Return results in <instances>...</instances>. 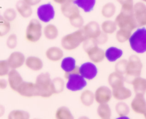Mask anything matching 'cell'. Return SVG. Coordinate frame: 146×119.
Wrapping results in <instances>:
<instances>
[{
    "label": "cell",
    "mask_w": 146,
    "mask_h": 119,
    "mask_svg": "<svg viewBox=\"0 0 146 119\" xmlns=\"http://www.w3.org/2000/svg\"><path fill=\"white\" fill-rule=\"evenodd\" d=\"M116 12V7L113 2H108L101 8V15L106 19L112 18Z\"/></svg>",
    "instance_id": "cell-30"
},
{
    "label": "cell",
    "mask_w": 146,
    "mask_h": 119,
    "mask_svg": "<svg viewBox=\"0 0 146 119\" xmlns=\"http://www.w3.org/2000/svg\"><path fill=\"white\" fill-rule=\"evenodd\" d=\"M141 1H142L143 2H145V3H146V0H141Z\"/></svg>",
    "instance_id": "cell-54"
},
{
    "label": "cell",
    "mask_w": 146,
    "mask_h": 119,
    "mask_svg": "<svg viewBox=\"0 0 146 119\" xmlns=\"http://www.w3.org/2000/svg\"><path fill=\"white\" fill-rule=\"evenodd\" d=\"M68 20H69L70 24L74 28L81 29L84 26V19L81 16V13L71 17L68 19Z\"/></svg>",
    "instance_id": "cell-38"
},
{
    "label": "cell",
    "mask_w": 146,
    "mask_h": 119,
    "mask_svg": "<svg viewBox=\"0 0 146 119\" xmlns=\"http://www.w3.org/2000/svg\"><path fill=\"white\" fill-rule=\"evenodd\" d=\"M94 98L98 104H108L112 98V90L106 86H101L94 92Z\"/></svg>",
    "instance_id": "cell-11"
},
{
    "label": "cell",
    "mask_w": 146,
    "mask_h": 119,
    "mask_svg": "<svg viewBox=\"0 0 146 119\" xmlns=\"http://www.w3.org/2000/svg\"><path fill=\"white\" fill-rule=\"evenodd\" d=\"M10 69L11 68L7 60H0V77H4L8 75Z\"/></svg>",
    "instance_id": "cell-43"
},
{
    "label": "cell",
    "mask_w": 146,
    "mask_h": 119,
    "mask_svg": "<svg viewBox=\"0 0 146 119\" xmlns=\"http://www.w3.org/2000/svg\"><path fill=\"white\" fill-rule=\"evenodd\" d=\"M64 88H65V82L62 78L56 77L51 80V88L54 94H61L64 91Z\"/></svg>",
    "instance_id": "cell-32"
},
{
    "label": "cell",
    "mask_w": 146,
    "mask_h": 119,
    "mask_svg": "<svg viewBox=\"0 0 146 119\" xmlns=\"http://www.w3.org/2000/svg\"><path fill=\"white\" fill-rule=\"evenodd\" d=\"M61 68L65 74L73 72L78 68V66H76V61L72 57H64L61 59Z\"/></svg>",
    "instance_id": "cell-24"
},
{
    "label": "cell",
    "mask_w": 146,
    "mask_h": 119,
    "mask_svg": "<svg viewBox=\"0 0 146 119\" xmlns=\"http://www.w3.org/2000/svg\"><path fill=\"white\" fill-rule=\"evenodd\" d=\"M78 119H90L88 116H83L79 117Z\"/></svg>",
    "instance_id": "cell-51"
},
{
    "label": "cell",
    "mask_w": 146,
    "mask_h": 119,
    "mask_svg": "<svg viewBox=\"0 0 146 119\" xmlns=\"http://www.w3.org/2000/svg\"><path fill=\"white\" fill-rule=\"evenodd\" d=\"M33 119H41V118H33Z\"/></svg>",
    "instance_id": "cell-55"
},
{
    "label": "cell",
    "mask_w": 146,
    "mask_h": 119,
    "mask_svg": "<svg viewBox=\"0 0 146 119\" xmlns=\"http://www.w3.org/2000/svg\"><path fill=\"white\" fill-rule=\"evenodd\" d=\"M45 55L48 60L53 62H56L61 61L64 58V51L58 47H51L47 49Z\"/></svg>",
    "instance_id": "cell-21"
},
{
    "label": "cell",
    "mask_w": 146,
    "mask_h": 119,
    "mask_svg": "<svg viewBox=\"0 0 146 119\" xmlns=\"http://www.w3.org/2000/svg\"><path fill=\"white\" fill-rule=\"evenodd\" d=\"M125 80V76L116 71L111 73L108 77V84L112 89L123 86Z\"/></svg>",
    "instance_id": "cell-25"
},
{
    "label": "cell",
    "mask_w": 146,
    "mask_h": 119,
    "mask_svg": "<svg viewBox=\"0 0 146 119\" xmlns=\"http://www.w3.org/2000/svg\"><path fill=\"white\" fill-rule=\"evenodd\" d=\"M65 78L67 80L65 86L67 90L71 92H78L84 90L87 86V81L78 72V67L71 73L65 74Z\"/></svg>",
    "instance_id": "cell-3"
},
{
    "label": "cell",
    "mask_w": 146,
    "mask_h": 119,
    "mask_svg": "<svg viewBox=\"0 0 146 119\" xmlns=\"http://www.w3.org/2000/svg\"><path fill=\"white\" fill-rule=\"evenodd\" d=\"M4 19V18H3V16L1 15V13H0V21H1V20Z\"/></svg>",
    "instance_id": "cell-52"
},
{
    "label": "cell",
    "mask_w": 146,
    "mask_h": 119,
    "mask_svg": "<svg viewBox=\"0 0 146 119\" xmlns=\"http://www.w3.org/2000/svg\"><path fill=\"white\" fill-rule=\"evenodd\" d=\"M123 51L121 49L115 47H110L105 51V58L109 62H115L122 57Z\"/></svg>",
    "instance_id": "cell-23"
},
{
    "label": "cell",
    "mask_w": 146,
    "mask_h": 119,
    "mask_svg": "<svg viewBox=\"0 0 146 119\" xmlns=\"http://www.w3.org/2000/svg\"><path fill=\"white\" fill-rule=\"evenodd\" d=\"M86 53L91 62L94 64H100L105 59V51L100 48L98 45H94L87 50Z\"/></svg>",
    "instance_id": "cell-14"
},
{
    "label": "cell",
    "mask_w": 146,
    "mask_h": 119,
    "mask_svg": "<svg viewBox=\"0 0 146 119\" xmlns=\"http://www.w3.org/2000/svg\"><path fill=\"white\" fill-rule=\"evenodd\" d=\"M86 39L87 37L82 28L78 29L76 31L64 36L61 39V45L64 50L73 51L76 49Z\"/></svg>",
    "instance_id": "cell-1"
},
{
    "label": "cell",
    "mask_w": 146,
    "mask_h": 119,
    "mask_svg": "<svg viewBox=\"0 0 146 119\" xmlns=\"http://www.w3.org/2000/svg\"><path fill=\"white\" fill-rule=\"evenodd\" d=\"M53 1H54L56 4H60V5H61V4H64L66 0H53Z\"/></svg>",
    "instance_id": "cell-49"
},
{
    "label": "cell",
    "mask_w": 146,
    "mask_h": 119,
    "mask_svg": "<svg viewBox=\"0 0 146 119\" xmlns=\"http://www.w3.org/2000/svg\"><path fill=\"white\" fill-rule=\"evenodd\" d=\"M78 72L86 80L92 81L98 75V68L94 63L87 61L78 67Z\"/></svg>",
    "instance_id": "cell-10"
},
{
    "label": "cell",
    "mask_w": 146,
    "mask_h": 119,
    "mask_svg": "<svg viewBox=\"0 0 146 119\" xmlns=\"http://www.w3.org/2000/svg\"><path fill=\"white\" fill-rule=\"evenodd\" d=\"M135 94H144L146 93V79L138 76L135 78L131 81Z\"/></svg>",
    "instance_id": "cell-26"
},
{
    "label": "cell",
    "mask_w": 146,
    "mask_h": 119,
    "mask_svg": "<svg viewBox=\"0 0 146 119\" xmlns=\"http://www.w3.org/2000/svg\"><path fill=\"white\" fill-rule=\"evenodd\" d=\"M115 109L118 116H128L130 113V107L128 106L126 103L123 102V101H119L117 103L115 104Z\"/></svg>",
    "instance_id": "cell-37"
},
{
    "label": "cell",
    "mask_w": 146,
    "mask_h": 119,
    "mask_svg": "<svg viewBox=\"0 0 146 119\" xmlns=\"http://www.w3.org/2000/svg\"><path fill=\"white\" fill-rule=\"evenodd\" d=\"M30 114L27 111L20 109L12 110L9 113L7 119H30Z\"/></svg>",
    "instance_id": "cell-35"
},
{
    "label": "cell",
    "mask_w": 146,
    "mask_h": 119,
    "mask_svg": "<svg viewBox=\"0 0 146 119\" xmlns=\"http://www.w3.org/2000/svg\"><path fill=\"white\" fill-rule=\"evenodd\" d=\"M115 32H116L115 33V39L119 43H125L126 41H128L131 34H132L131 31L124 29H119Z\"/></svg>",
    "instance_id": "cell-36"
},
{
    "label": "cell",
    "mask_w": 146,
    "mask_h": 119,
    "mask_svg": "<svg viewBox=\"0 0 146 119\" xmlns=\"http://www.w3.org/2000/svg\"><path fill=\"white\" fill-rule=\"evenodd\" d=\"M24 64L29 69L33 71H41L44 67V63L41 59L35 56H30L26 58Z\"/></svg>",
    "instance_id": "cell-20"
},
{
    "label": "cell",
    "mask_w": 146,
    "mask_h": 119,
    "mask_svg": "<svg viewBox=\"0 0 146 119\" xmlns=\"http://www.w3.org/2000/svg\"><path fill=\"white\" fill-rule=\"evenodd\" d=\"M121 6V11H133V0H116Z\"/></svg>",
    "instance_id": "cell-40"
},
{
    "label": "cell",
    "mask_w": 146,
    "mask_h": 119,
    "mask_svg": "<svg viewBox=\"0 0 146 119\" xmlns=\"http://www.w3.org/2000/svg\"><path fill=\"white\" fill-rule=\"evenodd\" d=\"M17 92L20 96L25 98H33L39 96L38 90L35 83L29 81H23L17 88Z\"/></svg>",
    "instance_id": "cell-9"
},
{
    "label": "cell",
    "mask_w": 146,
    "mask_h": 119,
    "mask_svg": "<svg viewBox=\"0 0 146 119\" xmlns=\"http://www.w3.org/2000/svg\"><path fill=\"white\" fill-rule=\"evenodd\" d=\"M131 108L137 114H143L146 111V100L143 94H135L131 103Z\"/></svg>",
    "instance_id": "cell-17"
},
{
    "label": "cell",
    "mask_w": 146,
    "mask_h": 119,
    "mask_svg": "<svg viewBox=\"0 0 146 119\" xmlns=\"http://www.w3.org/2000/svg\"><path fill=\"white\" fill-rule=\"evenodd\" d=\"M115 22L119 29H124L131 31L138 27L133 11H126L121 10L119 14L115 17Z\"/></svg>",
    "instance_id": "cell-5"
},
{
    "label": "cell",
    "mask_w": 146,
    "mask_h": 119,
    "mask_svg": "<svg viewBox=\"0 0 146 119\" xmlns=\"http://www.w3.org/2000/svg\"><path fill=\"white\" fill-rule=\"evenodd\" d=\"M9 86L8 81L5 78H0V89L1 90H4L7 88V86Z\"/></svg>",
    "instance_id": "cell-46"
},
{
    "label": "cell",
    "mask_w": 146,
    "mask_h": 119,
    "mask_svg": "<svg viewBox=\"0 0 146 119\" xmlns=\"http://www.w3.org/2000/svg\"><path fill=\"white\" fill-rule=\"evenodd\" d=\"M56 119H75L71 110L66 106H60L55 112Z\"/></svg>",
    "instance_id": "cell-31"
},
{
    "label": "cell",
    "mask_w": 146,
    "mask_h": 119,
    "mask_svg": "<svg viewBox=\"0 0 146 119\" xmlns=\"http://www.w3.org/2000/svg\"><path fill=\"white\" fill-rule=\"evenodd\" d=\"M16 11L21 17L24 19L29 18L33 14V9L31 7L27 4L24 0H19L16 3Z\"/></svg>",
    "instance_id": "cell-22"
},
{
    "label": "cell",
    "mask_w": 146,
    "mask_h": 119,
    "mask_svg": "<svg viewBox=\"0 0 146 119\" xmlns=\"http://www.w3.org/2000/svg\"><path fill=\"white\" fill-rule=\"evenodd\" d=\"M74 2L80 9L85 13H89L94 10L96 0H74Z\"/></svg>",
    "instance_id": "cell-28"
},
{
    "label": "cell",
    "mask_w": 146,
    "mask_h": 119,
    "mask_svg": "<svg viewBox=\"0 0 146 119\" xmlns=\"http://www.w3.org/2000/svg\"><path fill=\"white\" fill-rule=\"evenodd\" d=\"M117 29H118V27L115 21H112V20H106L103 21L101 26V31L108 35L115 33L117 31Z\"/></svg>",
    "instance_id": "cell-33"
},
{
    "label": "cell",
    "mask_w": 146,
    "mask_h": 119,
    "mask_svg": "<svg viewBox=\"0 0 146 119\" xmlns=\"http://www.w3.org/2000/svg\"><path fill=\"white\" fill-rule=\"evenodd\" d=\"M143 116H144V118H145V119H146V111L143 114Z\"/></svg>",
    "instance_id": "cell-53"
},
{
    "label": "cell",
    "mask_w": 146,
    "mask_h": 119,
    "mask_svg": "<svg viewBox=\"0 0 146 119\" xmlns=\"http://www.w3.org/2000/svg\"><path fill=\"white\" fill-rule=\"evenodd\" d=\"M115 119H131L128 116H118Z\"/></svg>",
    "instance_id": "cell-50"
},
{
    "label": "cell",
    "mask_w": 146,
    "mask_h": 119,
    "mask_svg": "<svg viewBox=\"0 0 146 119\" xmlns=\"http://www.w3.org/2000/svg\"><path fill=\"white\" fill-rule=\"evenodd\" d=\"M2 16L5 21H8V22H11L17 18V11L13 8H8L4 11Z\"/></svg>",
    "instance_id": "cell-39"
},
{
    "label": "cell",
    "mask_w": 146,
    "mask_h": 119,
    "mask_svg": "<svg viewBox=\"0 0 146 119\" xmlns=\"http://www.w3.org/2000/svg\"><path fill=\"white\" fill-rule=\"evenodd\" d=\"M11 30L10 22L5 21L4 19L0 21V37H4L9 33Z\"/></svg>",
    "instance_id": "cell-41"
},
{
    "label": "cell",
    "mask_w": 146,
    "mask_h": 119,
    "mask_svg": "<svg viewBox=\"0 0 146 119\" xmlns=\"http://www.w3.org/2000/svg\"><path fill=\"white\" fill-rule=\"evenodd\" d=\"M132 96V91L123 86L112 89V97L118 101H123Z\"/></svg>",
    "instance_id": "cell-19"
},
{
    "label": "cell",
    "mask_w": 146,
    "mask_h": 119,
    "mask_svg": "<svg viewBox=\"0 0 146 119\" xmlns=\"http://www.w3.org/2000/svg\"><path fill=\"white\" fill-rule=\"evenodd\" d=\"M127 63H128V60L126 59H122L118 61L115 65V71L125 76Z\"/></svg>",
    "instance_id": "cell-42"
},
{
    "label": "cell",
    "mask_w": 146,
    "mask_h": 119,
    "mask_svg": "<svg viewBox=\"0 0 146 119\" xmlns=\"http://www.w3.org/2000/svg\"><path fill=\"white\" fill-rule=\"evenodd\" d=\"M87 39H96L101 33V26L97 21H91L82 27Z\"/></svg>",
    "instance_id": "cell-15"
},
{
    "label": "cell",
    "mask_w": 146,
    "mask_h": 119,
    "mask_svg": "<svg viewBox=\"0 0 146 119\" xmlns=\"http://www.w3.org/2000/svg\"><path fill=\"white\" fill-rule=\"evenodd\" d=\"M4 114H5V107L0 104V118L4 116Z\"/></svg>",
    "instance_id": "cell-48"
},
{
    "label": "cell",
    "mask_w": 146,
    "mask_h": 119,
    "mask_svg": "<svg viewBox=\"0 0 146 119\" xmlns=\"http://www.w3.org/2000/svg\"><path fill=\"white\" fill-rule=\"evenodd\" d=\"M7 77H8L7 81H8L9 86L12 91L17 92V88L24 81L21 75L17 69H10Z\"/></svg>",
    "instance_id": "cell-18"
},
{
    "label": "cell",
    "mask_w": 146,
    "mask_h": 119,
    "mask_svg": "<svg viewBox=\"0 0 146 119\" xmlns=\"http://www.w3.org/2000/svg\"><path fill=\"white\" fill-rule=\"evenodd\" d=\"M97 114L101 119L111 118L112 111L108 104H98V106L97 108Z\"/></svg>",
    "instance_id": "cell-34"
},
{
    "label": "cell",
    "mask_w": 146,
    "mask_h": 119,
    "mask_svg": "<svg viewBox=\"0 0 146 119\" xmlns=\"http://www.w3.org/2000/svg\"><path fill=\"white\" fill-rule=\"evenodd\" d=\"M142 69L143 63L141 59L136 55H131L128 59L125 79L131 82L135 78L141 76Z\"/></svg>",
    "instance_id": "cell-6"
},
{
    "label": "cell",
    "mask_w": 146,
    "mask_h": 119,
    "mask_svg": "<svg viewBox=\"0 0 146 119\" xmlns=\"http://www.w3.org/2000/svg\"><path fill=\"white\" fill-rule=\"evenodd\" d=\"M43 34V27L39 20L32 19L29 21L25 31V39L31 43H36L41 39Z\"/></svg>",
    "instance_id": "cell-7"
},
{
    "label": "cell",
    "mask_w": 146,
    "mask_h": 119,
    "mask_svg": "<svg viewBox=\"0 0 146 119\" xmlns=\"http://www.w3.org/2000/svg\"><path fill=\"white\" fill-rule=\"evenodd\" d=\"M104 119H111V118H104Z\"/></svg>",
    "instance_id": "cell-56"
},
{
    "label": "cell",
    "mask_w": 146,
    "mask_h": 119,
    "mask_svg": "<svg viewBox=\"0 0 146 119\" xmlns=\"http://www.w3.org/2000/svg\"><path fill=\"white\" fill-rule=\"evenodd\" d=\"M130 47L137 54L146 52V28L139 27L131 34L129 40Z\"/></svg>",
    "instance_id": "cell-2"
},
{
    "label": "cell",
    "mask_w": 146,
    "mask_h": 119,
    "mask_svg": "<svg viewBox=\"0 0 146 119\" xmlns=\"http://www.w3.org/2000/svg\"><path fill=\"white\" fill-rule=\"evenodd\" d=\"M96 42V44H98V46L99 45H103V44H105L106 43L108 42V34H105V33L102 32L101 31V34L98 36L96 39H94Z\"/></svg>",
    "instance_id": "cell-45"
},
{
    "label": "cell",
    "mask_w": 146,
    "mask_h": 119,
    "mask_svg": "<svg viewBox=\"0 0 146 119\" xmlns=\"http://www.w3.org/2000/svg\"><path fill=\"white\" fill-rule=\"evenodd\" d=\"M55 9L51 3L41 4L37 8L36 15L38 20L43 23H48L55 17Z\"/></svg>",
    "instance_id": "cell-8"
},
{
    "label": "cell",
    "mask_w": 146,
    "mask_h": 119,
    "mask_svg": "<svg viewBox=\"0 0 146 119\" xmlns=\"http://www.w3.org/2000/svg\"><path fill=\"white\" fill-rule=\"evenodd\" d=\"M133 14L136 20L138 27L146 26V5L143 1H139L134 4Z\"/></svg>",
    "instance_id": "cell-12"
},
{
    "label": "cell",
    "mask_w": 146,
    "mask_h": 119,
    "mask_svg": "<svg viewBox=\"0 0 146 119\" xmlns=\"http://www.w3.org/2000/svg\"><path fill=\"white\" fill-rule=\"evenodd\" d=\"M27 4H29L31 7H34L39 4L41 1V0H24Z\"/></svg>",
    "instance_id": "cell-47"
},
{
    "label": "cell",
    "mask_w": 146,
    "mask_h": 119,
    "mask_svg": "<svg viewBox=\"0 0 146 119\" xmlns=\"http://www.w3.org/2000/svg\"><path fill=\"white\" fill-rule=\"evenodd\" d=\"M43 34L47 40L54 41L58 38L59 31L56 26L53 24H48L43 29Z\"/></svg>",
    "instance_id": "cell-27"
},
{
    "label": "cell",
    "mask_w": 146,
    "mask_h": 119,
    "mask_svg": "<svg viewBox=\"0 0 146 119\" xmlns=\"http://www.w3.org/2000/svg\"><path fill=\"white\" fill-rule=\"evenodd\" d=\"M26 57L20 51H13L7 59V63L11 69H17L22 66L25 63Z\"/></svg>",
    "instance_id": "cell-13"
},
{
    "label": "cell",
    "mask_w": 146,
    "mask_h": 119,
    "mask_svg": "<svg viewBox=\"0 0 146 119\" xmlns=\"http://www.w3.org/2000/svg\"><path fill=\"white\" fill-rule=\"evenodd\" d=\"M61 11L63 15L68 19L71 17L80 14V9L74 4V0H66L61 5Z\"/></svg>",
    "instance_id": "cell-16"
},
{
    "label": "cell",
    "mask_w": 146,
    "mask_h": 119,
    "mask_svg": "<svg viewBox=\"0 0 146 119\" xmlns=\"http://www.w3.org/2000/svg\"><path fill=\"white\" fill-rule=\"evenodd\" d=\"M51 76L47 72L41 73L37 76L34 83L38 90L39 97L47 98L54 95L51 88Z\"/></svg>",
    "instance_id": "cell-4"
},
{
    "label": "cell",
    "mask_w": 146,
    "mask_h": 119,
    "mask_svg": "<svg viewBox=\"0 0 146 119\" xmlns=\"http://www.w3.org/2000/svg\"><path fill=\"white\" fill-rule=\"evenodd\" d=\"M7 47L9 49H14L17 46V37L15 34H10L7 39Z\"/></svg>",
    "instance_id": "cell-44"
},
{
    "label": "cell",
    "mask_w": 146,
    "mask_h": 119,
    "mask_svg": "<svg viewBox=\"0 0 146 119\" xmlns=\"http://www.w3.org/2000/svg\"><path fill=\"white\" fill-rule=\"evenodd\" d=\"M80 101L84 106H91L95 101L94 92L88 89L84 90V91H82L81 96H80Z\"/></svg>",
    "instance_id": "cell-29"
}]
</instances>
